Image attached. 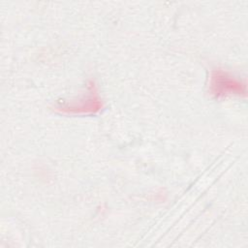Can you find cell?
I'll return each instance as SVG.
<instances>
[{"instance_id": "1", "label": "cell", "mask_w": 248, "mask_h": 248, "mask_svg": "<svg viewBox=\"0 0 248 248\" xmlns=\"http://www.w3.org/2000/svg\"><path fill=\"white\" fill-rule=\"evenodd\" d=\"M209 90L210 93L217 98L228 95L246 96L247 92L245 82L220 69L211 72Z\"/></svg>"}, {"instance_id": "2", "label": "cell", "mask_w": 248, "mask_h": 248, "mask_svg": "<svg viewBox=\"0 0 248 248\" xmlns=\"http://www.w3.org/2000/svg\"><path fill=\"white\" fill-rule=\"evenodd\" d=\"M89 94L86 98L78 102L63 103L55 107V110L66 114H88L97 113L103 108V102L100 99L97 87L94 82L89 84Z\"/></svg>"}]
</instances>
